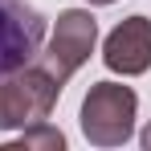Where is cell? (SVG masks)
I'll return each instance as SVG.
<instances>
[{
    "label": "cell",
    "instance_id": "8992f818",
    "mask_svg": "<svg viewBox=\"0 0 151 151\" xmlns=\"http://www.w3.org/2000/svg\"><path fill=\"white\" fill-rule=\"evenodd\" d=\"M12 147H21V151H61L65 147V135L41 119V123H33V127H21V135H17Z\"/></svg>",
    "mask_w": 151,
    "mask_h": 151
},
{
    "label": "cell",
    "instance_id": "ba28073f",
    "mask_svg": "<svg viewBox=\"0 0 151 151\" xmlns=\"http://www.w3.org/2000/svg\"><path fill=\"white\" fill-rule=\"evenodd\" d=\"M90 4H94V8H102V4H114V0H90Z\"/></svg>",
    "mask_w": 151,
    "mask_h": 151
},
{
    "label": "cell",
    "instance_id": "277c9868",
    "mask_svg": "<svg viewBox=\"0 0 151 151\" xmlns=\"http://www.w3.org/2000/svg\"><path fill=\"white\" fill-rule=\"evenodd\" d=\"M45 45V17L29 0H0V78L37 61Z\"/></svg>",
    "mask_w": 151,
    "mask_h": 151
},
{
    "label": "cell",
    "instance_id": "52a82bcc",
    "mask_svg": "<svg viewBox=\"0 0 151 151\" xmlns=\"http://www.w3.org/2000/svg\"><path fill=\"white\" fill-rule=\"evenodd\" d=\"M139 143H143V151H151V123L139 131Z\"/></svg>",
    "mask_w": 151,
    "mask_h": 151
},
{
    "label": "cell",
    "instance_id": "3957f363",
    "mask_svg": "<svg viewBox=\"0 0 151 151\" xmlns=\"http://www.w3.org/2000/svg\"><path fill=\"white\" fill-rule=\"evenodd\" d=\"M94 45H98V21H94V12L90 8H65L57 17L53 33H49V45L37 53V61H41V70L49 78H57L65 86L90 61Z\"/></svg>",
    "mask_w": 151,
    "mask_h": 151
},
{
    "label": "cell",
    "instance_id": "5b68a950",
    "mask_svg": "<svg viewBox=\"0 0 151 151\" xmlns=\"http://www.w3.org/2000/svg\"><path fill=\"white\" fill-rule=\"evenodd\" d=\"M102 61L110 74H123V78L147 74L151 70V21L139 12L119 21L102 41Z\"/></svg>",
    "mask_w": 151,
    "mask_h": 151
},
{
    "label": "cell",
    "instance_id": "7a4b0ae2",
    "mask_svg": "<svg viewBox=\"0 0 151 151\" xmlns=\"http://www.w3.org/2000/svg\"><path fill=\"white\" fill-rule=\"evenodd\" d=\"M61 98V82L41 70V61H29L21 70L0 78V131H21L49 119Z\"/></svg>",
    "mask_w": 151,
    "mask_h": 151
},
{
    "label": "cell",
    "instance_id": "6da1fadb",
    "mask_svg": "<svg viewBox=\"0 0 151 151\" xmlns=\"http://www.w3.org/2000/svg\"><path fill=\"white\" fill-rule=\"evenodd\" d=\"M135 110H139V94L123 86V82H94L82 98L78 123L82 135L94 147H123L135 135Z\"/></svg>",
    "mask_w": 151,
    "mask_h": 151
}]
</instances>
